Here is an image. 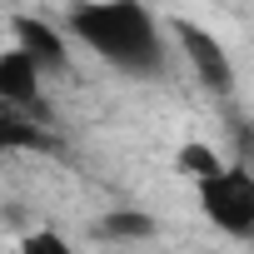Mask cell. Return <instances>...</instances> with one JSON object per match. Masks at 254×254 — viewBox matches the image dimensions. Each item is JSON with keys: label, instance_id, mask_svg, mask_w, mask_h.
<instances>
[{"label": "cell", "instance_id": "cell-1", "mask_svg": "<svg viewBox=\"0 0 254 254\" xmlns=\"http://www.w3.org/2000/svg\"><path fill=\"white\" fill-rule=\"evenodd\" d=\"M70 30L115 70L125 75H160L165 70V40L155 15L140 0H95L70 15Z\"/></svg>", "mask_w": 254, "mask_h": 254}, {"label": "cell", "instance_id": "cell-2", "mask_svg": "<svg viewBox=\"0 0 254 254\" xmlns=\"http://www.w3.org/2000/svg\"><path fill=\"white\" fill-rule=\"evenodd\" d=\"M199 204L224 234H249L254 229V175L229 165V170L199 180Z\"/></svg>", "mask_w": 254, "mask_h": 254}, {"label": "cell", "instance_id": "cell-3", "mask_svg": "<svg viewBox=\"0 0 254 254\" xmlns=\"http://www.w3.org/2000/svg\"><path fill=\"white\" fill-rule=\"evenodd\" d=\"M175 40H180V50H185V60H190V70L199 75L204 90H214V95H229V90H234L229 50H224L204 25H194V20H175Z\"/></svg>", "mask_w": 254, "mask_h": 254}, {"label": "cell", "instance_id": "cell-4", "mask_svg": "<svg viewBox=\"0 0 254 254\" xmlns=\"http://www.w3.org/2000/svg\"><path fill=\"white\" fill-rule=\"evenodd\" d=\"M40 60H30L25 50H0V100L10 105H35L40 95Z\"/></svg>", "mask_w": 254, "mask_h": 254}, {"label": "cell", "instance_id": "cell-5", "mask_svg": "<svg viewBox=\"0 0 254 254\" xmlns=\"http://www.w3.org/2000/svg\"><path fill=\"white\" fill-rule=\"evenodd\" d=\"M15 35H20V50H25L30 60H40V65H55V60L65 55V40H60L50 25H40V20H15Z\"/></svg>", "mask_w": 254, "mask_h": 254}, {"label": "cell", "instance_id": "cell-6", "mask_svg": "<svg viewBox=\"0 0 254 254\" xmlns=\"http://www.w3.org/2000/svg\"><path fill=\"white\" fill-rule=\"evenodd\" d=\"M155 224H150V214H110L105 219V234L110 239H145Z\"/></svg>", "mask_w": 254, "mask_h": 254}, {"label": "cell", "instance_id": "cell-7", "mask_svg": "<svg viewBox=\"0 0 254 254\" xmlns=\"http://www.w3.org/2000/svg\"><path fill=\"white\" fill-rule=\"evenodd\" d=\"M40 135L25 125V115H0V150H15V145H35Z\"/></svg>", "mask_w": 254, "mask_h": 254}, {"label": "cell", "instance_id": "cell-8", "mask_svg": "<svg viewBox=\"0 0 254 254\" xmlns=\"http://www.w3.org/2000/svg\"><path fill=\"white\" fill-rule=\"evenodd\" d=\"M20 254H80V249H75V244H65L60 234L40 229V234H30V239L20 244Z\"/></svg>", "mask_w": 254, "mask_h": 254}, {"label": "cell", "instance_id": "cell-9", "mask_svg": "<svg viewBox=\"0 0 254 254\" xmlns=\"http://www.w3.org/2000/svg\"><path fill=\"white\" fill-rule=\"evenodd\" d=\"M180 165H185V170H194L199 180H209V175H219V170H224V165H219V160H214L204 145H190V150L180 155Z\"/></svg>", "mask_w": 254, "mask_h": 254}]
</instances>
